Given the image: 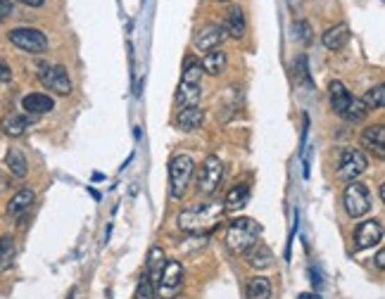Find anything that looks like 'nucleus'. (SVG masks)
Segmentation results:
<instances>
[{"label":"nucleus","instance_id":"f257e3e1","mask_svg":"<svg viewBox=\"0 0 385 299\" xmlns=\"http://www.w3.org/2000/svg\"><path fill=\"white\" fill-rule=\"evenodd\" d=\"M223 207L214 204V202H205L200 207H188V209H181L179 218V228L183 233H191V235H200V233H210L214 231L217 226L221 223L223 218Z\"/></svg>","mask_w":385,"mask_h":299},{"label":"nucleus","instance_id":"f03ea898","mask_svg":"<svg viewBox=\"0 0 385 299\" xmlns=\"http://www.w3.org/2000/svg\"><path fill=\"white\" fill-rule=\"evenodd\" d=\"M260 231L262 228L255 218H248V216L235 218L226 231V247L233 254H245L250 247H255L260 243Z\"/></svg>","mask_w":385,"mask_h":299},{"label":"nucleus","instance_id":"7ed1b4c3","mask_svg":"<svg viewBox=\"0 0 385 299\" xmlns=\"http://www.w3.org/2000/svg\"><path fill=\"white\" fill-rule=\"evenodd\" d=\"M329 93H331L333 109H336L343 119L357 124V122H364V119L369 117V107L361 102V97H354L340 81H331Z\"/></svg>","mask_w":385,"mask_h":299},{"label":"nucleus","instance_id":"20e7f679","mask_svg":"<svg viewBox=\"0 0 385 299\" xmlns=\"http://www.w3.org/2000/svg\"><path fill=\"white\" fill-rule=\"evenodd\" d=\"M195 174V162L188 154H179L169 162V195L174 200H183L188 186H191V178Z\"/></svg>","mask_w":385,"mask_h":299},{"label":"nucleus","instance_id":"39448f33","mask_svg":"<svg viewBox=\"0 0 385 299\" xmlns=\"http://www.w3.org/2000/svg\"><path fill=\"white\" fill-rule=\"evenodd\" d=\"M183 290V266L179 261H166L162 273L157 278V285H155V295L159 299H174L179 297Z\"/></svg>","mask_w":385,"mask_h":299},{"label":"nucleus","instance_id":"423d86ee","mask_svg":"<svg viewBox=\"0 0 385 299\" xmlns=\"http://www.w3.org/2000/svg\"><path fill=\"white\" fill-rule=\"evenodd\" d=\"M223 181V164L217 154H210V157L203 162V169H200L198 176V193L203 197H212L217 193V188L221 186Z\"/></svg>","mask_w":385,"mask_h":299},{"label":"nucleus","instance_id":"0eeeda50","mask_svg":"<svg viewBox=\"0 0 385 299\" xmlns=\"http://www.w3.org/2000/svg\"><path fill=\"white\" fill-rule=\"evenodd\" d=\"M343 204H345V211H347L352 218L366 216L371 211V193H369V188L352 181L347 188H345Z\"/></svg>","mask_w":385,"mask_h":299},{"label":"nucleus","instance_id":"6e6552de","mask_svg":"<svg viewBox=\"0 0 385 299\" xmlns=\"http://www.w3.org/2000/svg\"><path fill=\"white\" fill-rule=\"evenodd\" d=\"M10 43L17 45L19 50H26V53H45L48 50V36L38 29H29V26H22V29H13L8 33Z\"/></svg>","mask_w":385,"mask_h":299},{"label":"nucleus","instance_id":"1a4fd4ad","mask_svg":"<svg viewBox=\"0 0 385 299\" xmlns=\"http://www.w3.org/2000/svg\"><path fill=\"white\" fill-rule=\"evenodd\" d=\"M38 79H41V83L45 86V88L50 90V93L55 95H72V79H69L67 69L60 67V65H53V67H43L41 74H38Z\"/></svg>","mask_w":385,"mask_h":299},{"label":"nucleus","instance_id":"9d476101","mask_svg":"<svg viewBox=\"0 0 385 299\" xmlns=\"http://www.w3.org/2000/svg\"><path fill=\"white\" fill-rule=\"evenodd\" d=\"M366 169H369V159H366V154L359 152V150H345L340 154L338 176H340L343 181H347V183L357 181Z\"/></svg>","mask_w":385,"mask_h":299},{"label":"nucleus","instance_id":"9b49d317","mask_svg":"<svg viewBox=\"0 0 385 299\" xmlns=\"http://www.w3.org/2000/svg\"><path fill=\"white\" fill-rule=\"evenodd\" d=\"M383 240V223L381 221H364L354 231V247L357 250H371Z\"/></svg>","mask_w":385,"mask_h":299},{"label":"nucleus","instance_id":"f8f14e48","mask_svg":"<svg viewBox=\"0 0 385 299\" xmlns=\"http://www.w3.org/2000/svg\"><path fill=\"white\" fill-rule=\"evenodd\" d=\"M223 41H226V29L219 26V24H207L198 31V36H195L193 43L200 53H210V50L219 48Z\"/></svg>","mask_w":385,"mask_h":299},{"label":"nucleus","instance_id":"ddd939ff","mask_svg":"<svg viewBox=\"0 0 385 299\" xmlns=\"http://www.w3.org/2000/svg\"><path fill=\"white\" fill-rule=\"evenodd\" d=\"M361 145H364L369 152L376 154L378 159L385 157V129L381 124L369 126V129L361 134Z\"/></svg>","mask_w":385,"mask_h":299},{"label":"nucleus","instance_id":"4468645a","mask_svg":"<svg viewBox=\"0 0 385 299\" xmlns=\"http://www.w3.org/2000/svg\"><path fill=\"white\" fill-rule=\"evenodd\" d=\"M33 200H36V193H33L31 188H22V191H17L13 195V200L8 202V216L19 218L22 214H26V211L31 209Z\"/></svg>","mask_w":385,"mask_h":299},{"label":"nucleus","instance_id":"2eb2a0df","mask_svg":"<svg viewBox=\"0 0 385 299\" xmlns=\"http://www.w3.org/2000/svg\"><path fill=\"white\" fill-rule=\"evenodd\" d=\"M245 259H248L250 268H255V271H267V268L274 266V254L269 247H264L257 243L255 247H250L248 252H245Z\"/></svg>","mask_w":385,"mask_h":299},{"label":"nucleus","instance_id":"dca6fc26","mask_svg":"<svg viewBox=\"0 0 385 299\" xmlns=\"http://www.w3.org/2000/svg\"><path fill=\"white\" fill-rule=\"evenodd\" d=\"M349 41V29L347 24H336V26H331V29H326L324 31V36H321V43H324V48H329V50H340L345 48Z\"/></svg>","mask_w":385,"mask_h":299},{"label":"nucleus","instance_id":"f3484780","mask_svg":"<svg viewBox=\"0 0 385 299\" xmlns=\"http://www.w3.org/2000/svg\"><path fill=\"white\" fill-rule=\"evenodd\" d=\"M22 107H24L26 114H48L50 109L55 107L53 97L45 93H29L24 100H22Z\"/></svg>","mask_w":385,"mask_h":299},{"label":"nucleus","instance_id":"a211bd4d","mask_svg":"<svg viewBox=\"0 0 385 299\" xmlns=\"http://www.w3.org/2000/svg\"><path fill=\"white\" fill-rule=\"evenodd\" d=\"M205 122V112L198 105L195 107H183L176 117V124L181 126L183 131H198Z\"/></svg>","mask_w":385,"mask_h":299},{"label":"nucleus","instance_id":"6ab92c4d","mask_svg":"<svg viewBox=\"0 0 385 299\" xmlns=\"http://www.w3.org/2000/svg\"><path fill=\"white\" fill-rule=\"evenodd\" d=\"M250 200V188L248 186H233L231 191L226 193V200H223V211H240Z\"/></svg>","mask_w":385,"mask_h":299},{"label":"nucleus","instance_id":"aec40b11","mask_svg":"<svg viewBox=\"0 0 385 299\" xmlns=\"http://www.w3.org/2000/svg\"><path fill=\"white\" fill-rule=\"evenodd\" d=\"M226 65H228V57H226V53L223 50H210V53H205V57H203V69L207 74H212V76H219V74L226 69Z\"/></svg>","mask_w":385,"mask_h":299},{"label":"nucleus","instance_id":"412c9836","mask_svg":"<svg viewBox=\"0 0 385 299\" xmlns=\"http://www.w3.org/2000/svg\"><path fill=\"white\" fill-rule=\"evenodd\" d=\"M29 119L24 117V114H8V117L3 119V131H5V136H10V138H19V136H24L26 134V129H29Z\"/></svg>","mask_w":385,"mask_h":299},{"label":"nucleus","instance_id":"4be33fe9","mask_svg":"<svg viewBox=\"0 0 385 299\" xmlns=\"http://www.w3.org/2000/svg\"><path fill=\"white\" fill-rule=\"evenodd\" d=\"M5 164H8V169L13 171L15 178H24L29 174V164H26V157L22 150H8V154H5Z\"/></svg>","mask_w":385,"mask_h":299},{"label":"nucleus","instance_id":"5701e85b","mask_svg":"<svg viewBox=\"0 0 385 299\" xmlns=\"http://www.w3.org/2000/svg\"><path fill=\"white\" fill-rule=\"evenodd\" d=\"M164 264H166L164 252L159 250V247H152V250L148 252V271H146L148 278H150L152 283H157V278H159V273H162Z\"/></svg>","mask_w":385,"mask_h":299},{"label":"nucleus","instance_id":"b1692460","mask_svg":"<svg viewBox=\"0 0 385 299\" xmlns=\"http://www.w3.org/2000/svg\"><path fill=\"white\" fill-rule=\"evenodd\" d=\"M226 29L233 38H240L245 33V13L240 8H231V13L226 17Z\"/></svg>","mask_w":385,"mask_h":299},{"label":"nucleus","instance_id":"393cba45","mask_svg":"<svg viewBox=\"0 0 385 299\" xmlns=\"http://www.w3.org/2000/svg\"><path fill=\"white\" fill-rule=\"evenodd\" d=\"M248 299H272V283L267 278H252L248 283Z\"/></svg>","mask_w":385,"mask_h":299},{"label":"nucleus","instance_id":"a878e982","mask_svg":"<svg viewBox=\"0 0 385 299\" xmlns=\"http://www.w3.org/2000/svg\"><path fill=\"white\" fill-rule=\"evenodd\" d=\"M13 259H15V243L10 235L0 238V271H8L13 266Z\"/></svg>","mask_w":385,"mask_h":299},{"label":"nucleus","instance_id":"bb28decb","mask_svg":"<svg viewBox=\"0 0 385 299\" xmlns=\"http://www.w3.org/2000/svg\"><path fill=\"white\" fill-rule=\"evenodd\" d=\"M383 93H385V86H383V83H376V86H373V88L369 90V93L361 97V102H364V105L369 107V112H371V109H381L383 102H385Z\"/></svg>","mask_w":385,"mask_h":299},{"label":"nucleus","instance_id":"cd10ccee","mask_svg":"<svg viewBox=\"0 0 385 299\" xmlns=\"http://www.w3.org/2000/svg\"><path fill=\"white\" fill-rule=\"evenodd\" d=\"M134 299H155V283L148 278V273H143L141 280H138Z\"/></svg>","mask_w":385,"mask_h":299},{"label":"nucleus","instance_id":"c85d7f7f","mask_svg":"<svg viewBox=\"0 0 385 299\" xmlns=\"http://www.w3.org/2000/svg\"><path fill=\"white\" fill-rule=\"evenodd\" d=\"M13 81V69L5 60H0V83H10Z\"/></svg>","mask_w":385,"mask_h":299},{"label":"nucleus","instance_id":"c756f323","mask_svg":"<svg viewBox=\"0 0 385 299\" xmlns=\"http://www.w3.org/2000/svg\"><path fill=\"white\" fill-rule=\"evenodd\" d=\"M13 15V0H0V24Z\"/></svg>","mask_w":385,"mask_h":299},{"label":"nucleus","instance_id":"7c9ffc66","mask_svg":"<svg viewBox=\"0 0 385 299\" xmlns=\"http://www.w3.org/2000/svg\"><path fill=\"white\" fill-rule=\"evenodd\" d=\"M376 268L378 271H383L385 268V252L383 250H378V254H376Z\"/></svg>","mask_w":385,"mask_h":299},{"label":"nucleus","instance_id":"2f4dec72","mask_svg":"<svg viewBox=\"0 0 385 299\" xmlns=\"http://www.w3.org/2000/svg\"><path fill=\"white\" fill-rule=\"evenodd\" d=\"M22 5H26V8H43L45 0H19Z\"/></svg>","mask_w":385,"mask_h":299},{"label":"nucleus","instance_id":"473e14b6","mask_svg":"<svg viewBox=\"0 0 385 299\" xmlns=\"http://www.w3.org/2000/svg\"><path fill=\"white\" fill-rule=\"evenodd\" d=\"M8 186H10V181H8V178H3V176H0V193H5V191H8Z\"/></svg>","mask_w":385,"mask_h":299},{"label":"nucleus","instance_id":"72a5a7b5","mask_svg":"<svg viewBox=\"0 0 385 299\" xmlns=\"http://www.w3.org/2000/svg\"><path fill=\"white\" fill-rule=\"evenodd\" d=\"M297 299H321V297L319 295H312V292H302V295L297 297Z\"/></svg>","mask_w":385,"mask_h":299},{"label":"nucleus","instance_id":"f704fd0d","mask_svg":"<svg viewBox=\"0 0 385 299\" xmlns=\"http://www.w3.org/2000/svg\"><path fill=\"white\" fill-rule=\"evenodd\" d=\"M217 3H228V0H217Z\"/></svg>","mask_w":385,"mask_h":299}]
</instances>
